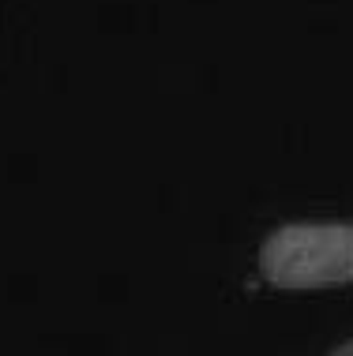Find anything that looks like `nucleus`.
Returning <instances> with one entry per match:
<instances>
[{
  "label": "nucleus",
  "mask_w": 353,
  "mask_h": 356,
  "mask_svg": "<svg viewBox=\"0 0 353 356\" xmlns=\"http://www.w3.org/2000/svg\"><path fill=\"white\" fill-rule=\"evenodd\" d=\"M331 356H353V341H342V345H338V349L331 353Z\"/></svg>",
  "instance_id": "nucleus-2"
},
{
  "label": "nucleus",
  "mask_w": 353,
  "mask_h": 356,
  "mask_svg": "<svg viewBox=\"0 0 353 356\" xmlns=\"http://www.w3.org/2000/svg\"><path fill=\"white\" fill-rule=\"evenodd\" d=\"M260 270L271 285L304 293L353 282V225L346 221H301L282 225L260 248Z\"/></svg>",
  "instance_id": "nucleus-1"
}]
</instances>
